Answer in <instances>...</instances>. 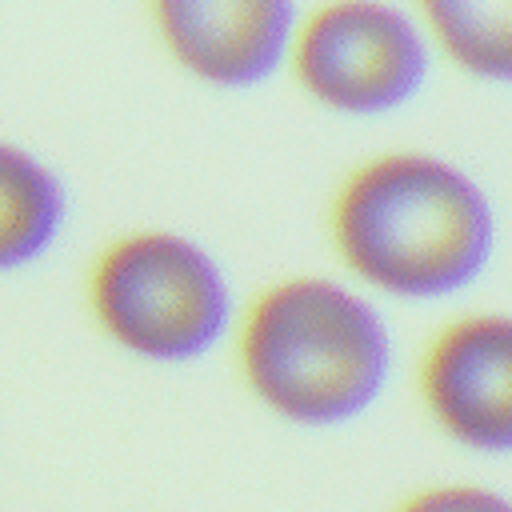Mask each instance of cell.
Returning a JSON list of instances; mask_svg holds the SVG:
<instances>
[{
	"label": "cell",
	"instance_id": "1",
	"mask_svg": "<svg viewBox=\"0 0 512 512\" xmlns=\"http://www.w3.org/2000/svg\"><path fill=\"white\" fill-rule=\"evenodd\" d=\"M332 244L364 284L408 300H436L484 272L492 212L484 192L448 160L388 152L340 184Z\"/></svg>",
	"mask_w": 512,
	"mask_h": 512
},
{
	"label": "cell",
	"instance_id": "2",
	"mask_svg": "<svg viewBox=\"0 0 512 512\" xmlns=\"http://www.w3.org/2000/svg\"><path fill=\"white\" fill-rule=\"evenodd\" d=\"M236 360L248 392L300 428L360 420L392 376V336L380 312L324 276L268 284L244 312Z\"/></svg>",
	"mask_w": 512,
	"mask_h": 512
},
{
	"label": "cell",
	"instance_id": "3",
	"mask_svg": "<svg viewBox=\"0 0 512 512\" xmlns=\"http://www.w3.org/2000/svg\"><path fill=\"white\" fill-rule=\"evenodd\" d=\"M88 308L112 344L152 364L200 360L232 324L220 264L164 228L124 232L92 260Z\"/></svg>",
	"mask_w": 512,
	"mask_h": 512
},
{
	"label": "cell",
	"instance_id": "4",
	"mask_svg": "<svg viewBox=\"0 0 512 512\" xmlns=\"http://www.w3.org/2000/svg\"><path fill=\"white\" fill-rule=\"evenodd\" d=\"M292 68L328 108L384 112L420 88L428 56L404 12L380 0H328L292 28Z\"/></svg>",
	"mask_w": 512,
	"mask_h": 512
},
{
	"label": "cell",
	"instance_id": "5",
	"mask_svg": "<svg viewBox=\"0 0 512 512\" xmlns=\"http://www.w3.org/2000/svg\"><path fill=\"white\" fill-rule=\"evenodd\" d=\"M428 420L460 448L504 456L512 448V324L472 312L444 324L420 360Z\"/></svg>",
	"mask_w": 512,
	"mask_h": 512
},
{
	"label": "cell",
	"instance_id": "6",
	"mask_svg": "<svg viewBox=\"0 0 512 512\" xmlns=\"http://www.w3.org/2000/svg\"><path fill=\"white\" fill-rule=\"evenodd\" d=\"M168 52L212 84L264 80L292 44V0H152Z\"/></svg>",
	"mask_w": 512,
	"mask_h": 512
},
{
	"label": "cell",
	"instance_id": "7",
	"mask_svg": "<svg viewBox=\"0 0 512 512\" xmlns=\"http://www.w3.org/2000/svg\"><path fill=\"white\" fill-rule=\"evenodd\" d=\"M64 224L60 180L24 148L0 140V272L40 260Z\"/></svg>",
	"mask_w": 512,
	"mask_h": 512
},
{
	"label": "cell",
	"instance_id": "8",
	"mask_svg": "<svg viewBox=\"0 0 512 512\" xmlns=\"http://www.w3.org/2000/svg\"><path fill=\"white\" fill-rule=\"evenodd\" d=\"M420 12L460 68L492 80L508 76L512 0H420Z\"/></svg>",
	"mask_w": 512,
	"mask_h": 512
},
{
	"label": "cell",
	"instance_id": "9",
	"mask_svg": "<svg viewBox=\"0 0 512 512\" xmlns=\"http://www.w3.org/2000/svg\"><path fill=\"white\" fill-rule=\"evenodd\" d=\"M392 512H512V504L488 488V484H468V480H440L408 492Z\"/></svg>",
	"mask_w": 512,
	"mask_h": 512
}]
</instances>
